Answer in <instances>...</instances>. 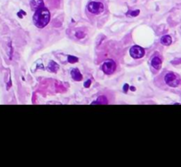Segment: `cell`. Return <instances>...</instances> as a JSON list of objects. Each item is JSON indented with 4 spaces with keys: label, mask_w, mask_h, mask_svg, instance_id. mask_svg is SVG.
Segmentation results:
<instances>
[{
    "label": "cell",
    "mask_w": 181,
    "mask_h": 167,
    "mask_svg": "<svg viewBox=\"0 0 181 167\" xmlns=\"http://www.w3.org/2000/svg\"><path fill=\"white\" fill-rule=\"evenodd\" d=\"M67 60H68L69 63H76V62L78 61V59L76 57H74V56H68Z\"/></svg>",
    "instance_id": "12"
},
{
    "label": "cell",
    "mask_w": 181,
    "mask_h": 167,
    "mask_svg": "<svg viewBox=\"0 0 181 167\" xmlns=\"http://www.w3.org/2000/svg\"><path fill=\"white\" fill-rule=\"evenodd\" d=\"M130 54L133 59H140L145 55V50L138 46H134L130 49Z\"/></svg>",
    "instance_id": "5"
},
{
    "label": "cell",
    "mask_w": 181,
    "mask_h": 167,
    "mask_svg": "<svg viewBox=\"0 0 181 167\" xmlns=\"http://www.w3.org/2000/svg\"><path fill=\"white\" fill-rule=\"evenodd\" d=\"M44 6H45V4L43 0H32L31 1V8L35 11Z\"/></svg>",
    "instance_id": "6"
},
{
    "label": "cell",
    "mask_w": 181,
    "mask_h": 167,
    "mask_svg": "<svg viewBox=\"0 0 181 167\" xmlns=\"http://www.w3.org/2000/svg\"><path fill=\"white\" fill-rule=\"evenodd\" d=\"M131 91H135V87H133V86L131 87Z\"/></svg>",
    "instance_id": "17"
},
{
    "label": "cell",
    "mask_w": 181,
    "mask_h": 167,
    "mask_svg": "<svg viewBox=\"0 0 181 167\" xmlns=\"http://www.w3.org/2000/svg\"><path fill=\"white\" fill-rule=\"evenodd\" d=\"M138 13H140V11H138V10H136L135 12H131V16H137V15H138Z\"/></svg>",
    "instance_id": "14"
},
{
    "label": "cell",
    "mask_w": 181,
    "mask_h": 167,
    "mask_svg": "<svg viewBox=\"0 0 181 167\" xmlns=\"http://www.w3.org/2000/svg\"><path fill=\"white\" fill-rule=\"evenodd\" d=\"M71 77L75 81H81L83 79V76L81 75L79 69L74 68L71 70Z\"/></svg>",
    "instance_id": "8"
},
{
    "label": "cell",
    "mask_w": 181,
    "mask_h": 167,
    "mask_svg": "<svg viewBox=\"0 0 181 167\" xmlns=\"http://www.w3.org/2000/svg\"><path fill=\"white\" fill-rule=\"evenodd\" d=\"M116 69V63L115 62V61L111 60V59L105 61L102 65V70L106 75L114 74Z\"/></svg>",
    "instance_id": "3"
},
{
    "label": "cell",
    "mask_w": 181,
    "mask_h": 167,
    "mask_svg": "<svg viewBox=\"0 0 181 167\" xmlns=\"http://www.w3.org/2000/svg\"><path fill=\"white\" fill-rule=\"evenodd\" d=\"M107 99H106V97H104V96H100V98L97 100L96 101H93L92 104H107Z\"/></svg>",
    "instance_id": "11"
},
{
    "label": "cell",
    "mask_w": 181,
    "mask_h": 167,
    "mask_svg": "<svg viewBox=\"0 0 181 167\" xmlns=\"http://www.w3.org/2000/svg\"><path fill=\"white\" fill-rule=\"evenodd\" d=\"M50 20H51L50 12L45 6L35 11L33 16V22L39 29H43L46 25H48Z\"/></svg>",
    "instance_id": "1"
},
{
    "label": "cell",
    "mask_w": 181,
    "mask_h": 167,
    "mask_svg": "<svg viewBox=\"0 0 181 167\" xmlns=\"http://www.w3.org/2000/svg\"><path fill=\"white\" fill-rule=\"evenodd\" d=\"M151 65L156 69H160L162 67V60L159 57H154L151 61Z\"/></svg>",
    "instance_id": "7"
},
{
    "label": "cell",
    "mask_w": 181,
    "mask_h": 167,
    "mask_svg": "<svg viewBox=\"0 0 181 167\" xmlns=\"http://www.w3.org/2000/svg\"><path fill=\"white\" fill-rule=\"evenodd\" d=\"M88 10L95 15H99L104 11V6L100 2H91L88 5Z\"/></svg>",
    "instance_id": "4"
},
{
    "label": "cell",
    "mask_w": 181,
    "mask_h": 167,
    "mask_svg": "<svg viewBox=\"0 0 181 167\" xmlns=\"http://www.w3.org/2000/svg\"><path fill=\"white\" fill-rule=\"evenodd\" d=\"M164 81L165 83L171 87H177L179 86L180 84V79L179 77L173 72H169L167 73L164 77Z\"/></svg>",
    "instance_id": "2"
},
{
    "label": "cell",
    "mask_w": 181,
    "mask_h": 167,
    "mask_svg": "<svg viewBox=\"0 0 181 167\" xmlns=\"http://www.w3.org/2000/svg\"><path fill=\"white\" fill-rule=\"evenodd\" d=\"M91 83H92V81H91V80H87V81H86V83L85 84V86L86 88H88V87L91 86Z\"/></svg>",
    "instance_id": "15"
},
{
    "label": "cell",
    "mask_w": 181,
    "mask_h": 167,
    "mask_svg": "<svg viewBox=\"0 0 181 167\" xmlns=\"http://www.w3.org/2000/svg\"><path fill=\"white\" fill-rule=\"evenodd\" d=\"M76 36L77 38H83V37H85V33L82 32V31H79V32H76Z\"/></svg>",
    "instance_id": "13"
},
{
    "label": "cell",
    "mask_w": 181,
    "mask_h": 167,
    "mask_svg": "<svg viewBox=\"0 0 181 167\" xmlns=\"http://www.w3.org/2000/svg\"><path fill=\"white\" fill-rule=\"evenodd\" d=\"M161 43L163 45V46H170L171 45L172 43V39L170 36L166 35V36H163L162 38H161Z\"/></svg>",
    "instance_id": "9"
},
{
    "label": "cell",
    "mask_w": 181,
    "mask_h": 167,
    "mask_svg": "<svg viewBox=\"0 0 181 167\" xmlns=\"http://www.w3.org/2000/svg\"><path fill=\"white\" fill-rule=\"evenodd\" d=\"M128 88H129V86H128V85H124V86H123V91H124V92H127V91H128Z\"/></svg>",
    "instance_id": "16"
},
{
    "label": "cell",
    "mask_w": 181,
    "mask_h": 167,
    "mask_svg": "<svg viewBox=\"0 0 181 167\" xmlns=\"http://www.w3.org/2000/svg\"><path fill=\"white\" fill-rule=\"evenodd\" d=\"M59 68H60L59 65L55 61H51L49 62V64H48V68H49V70L52 71V72H57Z\"/></svg>",
    "instance_id": "10"
}]
</instances>
